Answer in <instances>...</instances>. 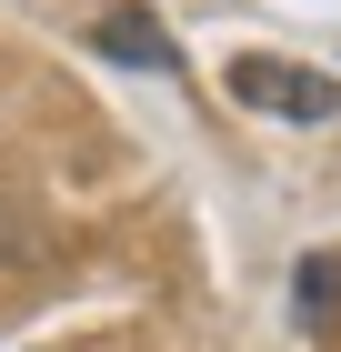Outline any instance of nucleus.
Masks as SVG:
<instances>
[{
  "label": "nucleus",
  "mask_w": 341,
  "mask_h": 352,
  "mask_svg": "<svg viewBox=\"0 0 341 352\" xmlns=\"http://www.w3.org/2000/svg\"><path fill=\"white\" fill-rule=\"evenodd\" d=\"M231 101H241V111H271V121H331V111H341V81L311 71V60L241 51V60H231Z\"/></svg>",
  "instance_id": "1"
},
{
  "label": "nucleus",
  "mask_w": 341,
  "mask_h": 352,
  "mask_svg": "<svg viewBox=\"0 0 341 352\" xmlns=\"http://www.w3.org/2000/svg\"><path fill=\"white\" fill-rule=\"evenodd\" d=\"M331 292H341V252H311V262H301V312H321Z\"/></svg>",
  "instance_id": "3"
},
{
  "label": "nucleus",
  "mask_w": 341,
  "mask_h": 352,
  "mask_svg": "<svg viewBox=\"0 0 341 352\" xmlns=\"http://www.w3.org/2000/svg\"><path fill=\"white\" fill-rule=\"evenodd\" d=\"M110 60H131V71H181V51L161 41V21L151 10H101V30H91Z\"/></svg>",
  "instance_id": "2"
}]
</instances>
